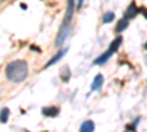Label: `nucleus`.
<instances>
[{
	"label": "nucleus",
	"mask_w": 147,
	"mask_h": 132,
	"mask_svg": "<svg viewBox=\"0 0 147 132\" xmlns=\"http://www.w3.org/2000/svg\"><path fill=\"white\" fill-rule=\"evenodd\" d=\"M6 78L10 82L19 84L28 76V65L25 60H13L6 66Z\"/></svg>",
	"instance_id": "nucleus-1"
},
{
	"label": "nucleus",
	"mask_w": 147,
	"mask_h": 132,
	"mask_svg": "<svg viewBox=\"0 0 147 132\" xmlns=\"http://www.w3.org/2000/svg\"><path fill=\"white\" fill-rule=\"evenodd\" d=\"M66 5H68V9L65 12V18H63V22H62V27H60L59 34H57L56 46H60L65 41V38L68 37L69 28H71V21H72V16H74V10H75V0H68Z\"/></svg>",
	"instance_id": "nucleus-2"
},
{
	"label": "nucleus",
	"mask_w": 147,
	"mask_h": 132,
	"mask_svg": "<svg viewBox=\"0 0 147 132\" xmlns=\"http://www.w3.org/2000/svg\"><path fill=\"white\" fill-rule=\"evenodd\" d=\"M138 12H140V9L137 7V5H136V3L132 2V3H131V5L127 7L125 13H124V18L129 21V19H132V18H136V15L138 13Z\"/></svg>",
	"instance_id": "nucleus-3"
},
{
	"label": "nucleus",
	"mask_w": 147,
	"mask_h": 132,
	"mask_svg": "<svg viewBox=\"0 0 147 132\" xmlns=\"http://www.w3.org/2000/svg\"><path fill=\"white\" fill-rule=\"evenodd\" d=\"M68 53V49H62V50H60L56 56H53L52 59H50V60H49L47 63H46V68H49V66H52V65H55V63H57L59 60H60V59H62L65 54Z\"/></svg>",
	"instance_id": "nucleus-4"
},
{
	"label": "nucleus",
	"mask_w": 147,
	"mask_h": 132,
	"mask_svg": "<svg viewBox=\"0 0 147 132\" xmlns=\"http://www.w3.org/2000/svg\"><path fill=\"white\" fill-rule=\"evenodd\" d=\"M41 113L47 117H53V116H57L59 115V107L53 106V107H44V109L41 110Z\"/></svg>",
	"instance_id": "nucleus-5"
},
{
	"label": "nucleus",
	"mask_w": 147,
	"mask_h": 132,
	"mask_svg": "<svg viewBox=\"0 0 147 132\" xmlns=\"http://www.w3.org/2000/svg\"><path fill=\"white\" fill-rule=\"evenodd\" d=\"M121 44H122V37H116L112 43H110V46H109V50H107V52L113 54V53H115V52L119 49V46H121Z\"/></svg>",
	"instance_id": "nucleus-6"
},
{
	"label": "nucleus",
	"mask_w": 147,
	"mask_h": 132,
	"mask_svg": "<svg viewBox=\"0 0 147 132\" xmlns=\"http://www.w3.org/2000/svg\"><path fill=\"white\" fill-rule=\"evenodd\" d=\"M102 84H103V75H97V76L94 78L93 84H91V90H93V91H97V90L102 87Z\"/></svg>",
	"instance_id": "nucleus-7"
},
{
	"label": "nucleus",
	"mask_w": 147,
	"mask_h": 132,
	"mask_svg": "<svg viewBox=\"0 0 147 132\" xmlns=\"http://www.w3.org/2000/svg\"><path fill=\"white\" fill-rule=\"evenodd\" d=\"M110 56H112V53L106 52V53H103L102 56H99V57H97V59H96V60H94L93 63H94V65H103V63H106V62H107V59H109Z\"/></svg>",
	"instance_id": "nucleus-8"
},
{
	"label": "nucleus",
	"mask_w": 147,
	"mask_h": 132,
	"mask_svg": "<svg viewBox=\"0 0 147 132\" xmlns=\"http://www.w3.org/2000/svg\"><path fill=\"white\" fill-rule=\"evenodd\" d=\"M80 131H82V132H91V131H94V123H93L91 121H85V122L81 125Z\"/></svg>",
	"instance_id": "nucleus-9"
},
{
	"label": "nucleus",
	"mask_w": 147,
	"mask_h": 132,
	"mask_svg": "<svg viewBox=\"0 0 147 132\" xmlns=\"http://www.w3.org/2000/svg\"><path fill=\"white\" fill-rule=\"evenodd\" d=\"M128 27V19H125V18H122L119 22H118V25H116V28H115V31L116 32H122L125 28Z\"/></svg>",
	"instance_id": "nucleus-10"
},
{
	"label": "nucleus",
	"mask_w": 147,
	"mask_h": 132,
	"mask_svg": "<svg viewBox=\"0 0 147 132\" xmlns=\"http://www.w3.org/2000/svg\"><path fill=\"white\" fill-rule=\"evenodd\" d=\"M7 117H9V109L7 107H3V109L0 110V122L5 123L7 121Z\"/></svg>",
	"instance_id": "nucleus-11"
},
{
	"label": "nucleus",
	"mask_w": 147,
	"mask_h": 132,
	"mask_svg": "<svg viewBox=\"0 0 147 132\" xmlns=\"http://www.w3.org/2000/svg\"><path fill=\"white\" fill-rule=\"evenodd\" d=\"M113 19H115V13H113V12H106L105 16H103V22H105V23L112 22Z\"/></svg>",
	"instance_id": "nucleus-12"
},
{
	"label": "nucleus",
	"mask_w": 147,
	"mask_h": 132,
	"mask_svg": "<svg viewBox=\"0 0 147 132\" xmlns=\"http://www.w3.org/2000/svg\"><path fill=\"white\" fill-rule=\"evenodd\" d=\"M69 76H71V75H69V68L65 66V68L62 69V79H63V81H69Z\"/></svg>",
	"instance_id": "nucleus-13"
},
{
	"label": "nucleus",
	"mask_w": 147,
	"mask_h": 132,
	"mask_svg": "<svg viewBox=\"0 0 147 132\" xmlns=\"http://www.w3.org/2000/svg\"><path fill=\"white\" fill-rule=\"evenodd\" d=\"M137 123H138V121L131 123V125H127V131H134V129H136V126H137Z\"/></svg>",
	"instance_id": "nucleus-14"
},
{
	"label": "nucleus",
	"mask_w": 147,
	"mask_h": 132,
	"mask_svg": "<svg viewBox=\"0 0 147 132\" xmlns=\"http://www.w3.org/2000/svg\"><path fill=\"white\" fill-rule=\"evenodd\" d=\"M140 12H141V13L144 15V18H147V10H146L144 7H140Z\"/></svg>",
	"instance_id": "nucleus-15"
},
{
	"label": "nucleus",
	"mask_w": 147,
	"mask_h": 132,
	"mask_svg": "<svg viewBox=\"0 0 147 132\" xmlns=\"http://www.w3.org/2000/svg\"><path fill=\"white\" fill-rule=\"evenodd\" d=\"M82 2H84V0H78V6H81V5H82Z\"/></svg>",
	"instance_id": "nucleus-16"
},
{
	"label": "nucleus",
	"mask_w": 147,
	"mask_h": 132,
	"mask_svg": "<svg viewBox=\"0 0 147 132\" xmlns=\"http://www.w3.org/2000/svg\"><path fill=\"white\" fill-rule=\"evenodd\" d=\"M144 49H146V50H147V43H146V44H144Z\"/></svg>",
	"instance_id": "nucleus-17"
},
{
	"label": "nucleus",
	"mask_w": 147,
	"mask_h": 132,
	"mask_svg": "<svg viewBox=\"0 0 147 132\" xmlns=\"http://www.w3.org/2000/svg\"><path fill=\"white\" fill-rule=\"evenodd\" d=\"M3 2H6V0H0V3H3Z\"/></svg>",
	"instance_id": "nucleus-18"
}]
</instances>
